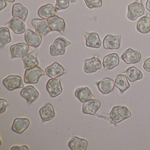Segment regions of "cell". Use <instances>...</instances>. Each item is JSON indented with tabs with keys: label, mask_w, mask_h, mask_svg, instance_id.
<instances>
[{
	"label": "cell",
	"mask_w": 150,
	"mask_h": 150,
	"mask_svg": "<svg viewBox=\"0 0 150 150\" xmlns=\"http://www.w3.org/2000/svg\"><path fill=\"white\" fill-rule=\"evenodd\" d=\"M57 9L56 8L50 4L42 6L38 11V16L42 19L48 20L50 17L57 15Z\"/></svg>",
	"instance_id": "obj_26"
},
{
	"label": "cell",
	"mask_w": 150,
	"mask_h": 150,
	"mask_svg": "<svg viewBox=\"0 0 150 150\" xmlns=\"http://www.w3.org/2000/svg\"><path fill=\"white\" fill-rule=\"evenodd\" d=\"M46 74L52 79H55L62 76L66 73L64 68L58 62H54L51 65L45 69Z\"/></svg>",
	"instance_id": "obj_16"
},
{
	"label": "cell",
	"mask_w": 150,
	"mask_h": 150,
	"mask_svg": "<svg viewBox=\"0 0 150 150\" xmlns=\"http://www.w3.org/2000/svg\"><path fill=\"white\" fill-rule=\"evenodd\" d=\"M122 35L114 36L108 35L103 40V47L106 50H118L121 45Z\"/></svg>",
	"instance_id": "obj_9"
},
{
	"label": "cell",
	"mask_w": 150,
	"mask_h": 150,
	"mask_svg": "<svg viewBox=\"0 0 150 150\" xmlns=\"http://www.w3.org/2000/svg\"><path fill=\"white\" fill-rule=\"evenodd\" d=\"M31 24L35 28L36 32L42 36L46 35L52 31L48 21L45 19H33Z\"/></svg>",
	"instance_id": "obj_7"
},
{
	"label": "cell",
	"mask_w": 150,
	"mask_h": 150,
	"mask_svg": "<svg viewBox=\"0 0 150 150\" xmlns=\"http://www.w3.org/2000/svg\"><path fill=\"white\" fill-rule=\"evenodd\" d=\"M30 125V121L27 117H17L14 120L12 129L13 131L21 134Z\"/></svg>",
	"instance_id": "obj_18"
},
{
	"label": "cell",
	"mask_w": 150,
	"mask_h": 150,
	"mask_svg": "<svg viewBox=\"0 0 150 150\" xmlns=\"http://www.w3.org/2000/svg\"><path fill=\"white\" fill-rule=\"evenodd\" d=\"M28 13V9L21 4L16 3L13 6L12 15L13 17L20 18L25 22Z\"/></svg>",
	"instance_id": "obj_27"
},
{
	"label": "cell",
	"mask_w": 150,
	"mask_h": 150,
	"mask_svg": "<svg viewBox=\"0 0 150 150\" xmlns=\"http://www.w3.org/2000/svg\"><path fill=\"white\" fill-rule=\"evenodd\" d=\"M70 5V0H57L55 8L58 10L66 9Z\"/></svg>",
	"instance_id": "obj_33"
},
{
	"label": "cell",
	"mask_w": 150,
	"mask_h": 150,
	"mask_svg": "<svg viewBox=\"0 0 150 150\" xmlns=\"http://www.w3.org/2000/svg\"><path fill=\"white\" fill-rule=\"evenodd\" d=\"M137 30L143 34H147L150 32V14L143 16L139 19L137 23Z\"/></svg>",
	"instance_id": "obj_28"
},
{
	"label": "cell",
	"mask_w": 150,
	"mask_h": 150,
	"mask_svg": "<svg viewBox=\"0 0 150 150\" xmlns=\"http://www.w3.org/2000/svg\"><path fill=\"white\" fill-rule=\"evenodd\" d=\"M96 84L98 89L103 94H108L112 92L115 87L114 80L108 77L104 78Z\"/></svg>",
	"instance_id": "obj_22"
},
{
	"label": "cell",
	"mask_w": 150,
	"mask_h": 150,
	"mask_svg": "<svg viewBox=\"0 0 150 150\" xmlns=\"http://www.w3.org/2000/svg\"><path fill=\"white\" fill-rule=\"evenodd\" d=\"M143 68L147 72H150V57L147 59L144 62Z\"/></svg>",
	"instance_id": "obj_35"
},
{
	"label": "cell",
	"mask_w": 150,
	"mask_h": 150,
	"mask_svg": "<svg viewBox=\"0 0 150 150\" xmlns=\"http://www.w3.org/2000/svg\"><path fill=\"white\" fill-rule=\"evenodd\" d=\"M52 31H57L61 34L64 33L66 23L63 18L54 16L47 20Z\"/></svg>",
	"instance_id": "obj_10"
},
{
	"label": "cell",
	"mask_w": 150,
	"mask_h": 150,
	"mask_svg": "<svg viewBox=\"0 0 150 150\" xmlns=\"http://www.w3.org/2000/svg\"><path fill=\"white\" fill-rule=\"evenodd\" d=\"M12 41L10 30L7 27L0 28V48L2 49Z\"/></svg>",
	"instance_id": "obj_31"
},
{
	"label": "cell",
	"mask_w": 150,
	"mask_h": 150,
	"mask_svg": "<svg viewBox=\"0 0 150 150\" xmlns=\"http://www.w3.org/2000/svg\"><path fill=\"white\" fill-rule=\"evenodd\" d=\"M24 38L29 45L35 48L40 46L42 40V36L30 29H28L25 31Z\"/></svg>",
	"instance_id": "obj_14"
},
{
	"label": "cell",
	"mask_w": 150,
	"mask_h": 150,
	"mask_svg": "<svg viewBox=\"0 0 150 150\" xmlns=\"http://www.w3.org/2000/svg\"><path fill=\"white\" fill-rule=\"evenodd\" d=\"M45 72L39 66H36L25 71L24 81L27 84H36Z\"/></svg>",
	"instance_id": "obj_4"
},
{
	"label": "cell",
	"mask_w": 150,
	"mask_h": 150,
	"mask_svg": "<svg viewBox=\"0 0 150 150\" xmlns=\"http://www.w3.org/2000/svg\"><path fill=\"white\" fill-rule=\"evenodd\" d=\"M11 150H29L30 148L28 146L22 145L21 146H19L15 145L12 146L11 148Z\"/></svg>",
	"instance_id": "obj_36"
},
{
	"label": "cell",
	"mask_w": 150,
	"mask_h": 150,
	"mask_svg": "<svg viewBox=\"0 0 150 150\" xmlns=\"http://www.w3.org/2000/svg\"><path fill=\"white\" fill-rule=\"evenodd\" d=\"M29 50V45L25 43L13 45L10 48L11 57L13 59L23 58L28 53Z\"/></svg>",
	"instance_id": "obj_8"
},
{
	"label": "cell",
	"mask_w": 150,
	"mask_h": 150,
	"mask_svg": "<svg viewBox=\"0 0 150 150\" xmlns=\"http://www.w3.org/2000/svg\"><path fill=\"white\" fill-rule=\"evenodd\" d=\"M100 102L96 99L89 100L83 103L82 111L85 114L94 115L101 107Z\"/></svg>",
	"instance_id": "obj_21"
},
{
	"label": "cell",
	"mask_w": 150,
	"mask_h": 150,
	"mask_svg": "<svg viewBox=\"0 0 150 150\" xmlns=\"http://www.w3.org/2000/svg\"><path fill=\"white\" fill-rule=\"evenodd\" d=\"M46 88L50 96L52 98L58 96L63 90L61 79L57 78L50 79L46 84Z\"/></svg>",
	"instance_id": "obj_6"
},
{
	"label": "cell",
	"mask_w": 150,
	"mask_h": 150,
	"mask_svg": "<svg viewBox=\"0 0 150 150\" xmlns=\"http://www.w3.org/2000/svg\"><path fill=\"white\" fill-rule=\"evenodd\" d=\"M8 106V102L6 99H0V114L4 113Z\"/></svg>",
	"instance_id": "obj_34"
},
{
	"label": "cell",
	"mask_w": 150,
	"mask_h": 150,
	"mask_svg": "<svg viewBox=\"0 0 150 150\" xmlns=\"http://www.w3.org/2000/svg\"><path fill=\"white\" fill-rule=\"evenodd\" d=\"M74 95L77 99L82 103L96 99V97L93 95L91 90L88 87H80L76 88Z\"/></svg>",
	"instance_id": "obj_23"
},
{
	"label": "cell",
	"mask_w": 150,
	"mask_h": 150,
	"mask_svg": "<svg viewBox=\"0 0 150 150\" xmlns=\"http://www.w3.org/2000/svg\"><path fill=\"white\" fill-rule=\"evenodd\" d=\"M3 84L9 91L23 88L24 87L22 78L19 75H9L3 80Z\"/></svg>",
	"instance_id": "obj_5"
},
{
	"label": "cell",
	"mask_w": 150,
	"mask_h": 150,
	"mask_svg": "<svg viewBox=\"0 0 150 150\" xmlns=\"http://www.w3.org/2000/svg\"><path fill=\"white\" fill-rule=\"evenodd\" d=\"M144 13V7L142 3V0H137V1L129 4L127 7L126 17L131 21H134L138 17L143 15Z\"/></svg>",
	"instance_id": "obj_1"
},
{
	"label": "cell",
	"mask_w": 150,
	"mask_h": 150,
	"mask_svg": "<svg viewBox=\"0 0 150 150\" xmlns=\"http://www.w3.org/2000/svg\"><path fill=\"white\" fill-rule=\"evenodd\" d=\"M21 95L27 100L29 104H31L38 99L39 93L33 86H28L22 89Z\"/></svg>",
	"instance_id": "obj_12"
},
{
	"label": "cell",
	"mask_w": 150,
	"mask_h": 150,
	"mask_svg": "<svg viewBox=\"0 0 150 150\" xmlns=\"http://www.w3.org/2000/svg\"><path fill=\"white\" fill-rule=\"evenodd\" d=\"M37 54V51H35L30 53H28L22 58V60L25 69L27 70L33 68L37 66L39 64Z\"/></svg>",
	"instance_id": "obj_24"
},
{
	"label": "cell",
	"mask_w": 150,
	"mask_h": 150,
	"mask_svg": "<svg viewBox=\"0 0 150 150\" xmlns=\"http://www.w3.org/2000/svg\"><path fill=\"white\" fill-rule=\"evenodd\" d=\"M119 57L116 53H112L104 57L103 60V65L106 70H111L119 64Z\"/></svg>",
	"instance_id": "obj_19"
},
{
	"label": "cell",
	"mask_w": 150,
	"mask_h": 150,
	"mask_svg": "<svg viewBox=\"0 0 150 150\" xmlns=\"http://www.w3.org/2000/svg\"><path fill=\"white\" fill-rule=\"evenodd\" d=\"M146 9L150 13V0H147L146 3Z\"/></svg>",
	"instance_id": "obj_38"
},
{
	"label": "cell",
	"mask_w": 150,
	"mask_h": 150,
	"mask_svg": "<svg viewBox=\"0 0 150 150\" xmlns=\"http://www.w3.org/2000/svg\"><path fill=\"white\" fill-rule=\"evenodd\" d=\"M141 54L140 52L129 48L124 52L122 55V59L126 64H135L141 60Z\"/></svg>",
	"instance_id": "obj_13"
},
{
	"label": "cell",
	"mask_w": 150,
	"mask_h": 150,
	"mask_svg": "<svg viewBox=\"0 0 150 150\" xmlns=\"http://www.w3.org/2000/svg\"><path fill=\"white\" fill-rule=\"evenodd\" d=\"M86 38V45L90 48L99 49L102 45V41L99 35L96 32H83Z\"/></svg>",
	"instance_id": "obj_15"
},
{
	"label": "cell",
	"mask_w": 150,
	"mask_h": 150,
	"mask_svg": "<svg viewBox=\"0 0 150 150\" xmlns=\"http://www.w3.org/2000/svg\"><path fill=\"white\" fill-rule=\"evenodd\" d=\"M71 44V42L63 37L57 38L50 47V53L52 56L64 55L67 46Z\"/></svg>",
	"instance_id": "obj_3"
},
{
	"label": "cell",
	"mask_w": 150,
	"mask_h": 150,
	"mask_svg": "<svg viewBox=\"0 0 150 150\" xmlns=\"http://www.w3.org/2000/svg\"><path fill=\"white\" fill-rule=\"evenodd\" d=\"M124 73L125 74L127 79L131 82H135L142 79L143 78V73L134 66L128 68Z\"/></svg>",
	"instance_id": "obj_30"
},
{
	"label": "cell",
	"mask_w": 150,
	"mask_h": 150,
	"mask_svg": "<svg viewBox=\"0 0 150 150\" xmlns=\"http://www.w3.org/2000/svg\"><path fill=\"white\" fill-rule=\"evenodd\" d=\"M6 25L16 35L23 34L26 31V24L20 18L13 17L7 23Z\"/></svg>",
	"instance_id": "obj_17"
},
{
	"label": "cell",
	"mask_w": 150,
	"mask_h": 150,
	"mask_svg": "<svg viewBox=\"0 0 150 150\" xmlns=\"http://www.w3.org/2000/svg\"><path fill=\"white\" fill-rule=\"evenodd\" d=\"M39 114L43 122L52 120L56 115L54 107L50 103L42 106L39 110Z\"/></svg>",
	"instance_id": "obj_20"
},
{
	"label": "cell",
	"mask_w": 150,
	"mask_h": 150,
	"mask_svg": "<svg viewBox=\"0 0 150 150\" xmlns=\"http://www.w3.org/2000/svg\"><path fill=\"white\" fill-rule=\"evenodd\" d=\"M102 64L98 56H94L92 58L86 59L84 64V71L87 74L96 72L97 70L100 69Z\"/></svg>",
	"instance_id": "obj_11"
},
{
	"label": "cell",
	"mask_w": 150,
	"mask_h": 150,
	"mask_svg": "<svg viewBox=\"0 0 150 150\" xmlns=\"http://www.w3.org/2000/svg\"><path fill=\"white\" fill-rule=\"evenodd\" d=\"M115 86L119 89L122 93L129 89L130 84L128 82L126 75L122 74H117L115 79Z\"/></svg>",
	"instance_id": "obj_29"
},
{
	"label": "cell",
	"mask_w": 150,
	"mask_h": 150,
	"mask_svg": "<svg viewBox=\"0 0 150 150\" xmlns=\"http://www.w3.org/2000/svg\"><path fill=\"white\" fill-rule=\"evenodd\" d=\"M6 1L8 2H9V3H13L16 0H5Z\"/></svg>",
	"instance_id": "obj_39"
},
{
	"label": "cell",
	"mask_w": 150,
	"mask_h": 150,
	"mask_svg": "<svg viewBox=\"0 0 150 150\" xmlns=\"http://www.w3.org/2000/svg\"><path fill=\"white\" fill-rule=\"evenodd\" d=\"M84 1L90 9L100 7L102 6V0H84Z\"/></svg>",
	"instance_id": "obj_32"
},
{
	"label": "cell",
	"mask_w": 150,
	"mask_h": 150,
	"mask_svg": "<svg viewBox=\"0 0 150 150\" xmlns=\"http://www.w3.org/2000/svg\"><path fill=\"white\" fill-rule=\"evenodd\" d=\"M88 145V143L87 140L77 136L73 137L68 143V146L72 150H86Z\"/></svg>",
	"instance_id": "obj_25"
},
{
	"label": "cell",
	"mask_w": 150,
	"mask_h": 150,
	"mask_svg": "<svg viewBox=\"0 0 150 150\" xmlns=\"http://www.w3.org/2000/svg\"><path fill=\"white\" fill-rule=\"evenodd\" d=\"M131 115L130 110L125 106H117L112 108L109 114V117L116 123H119Z\"/></svg>",
	"instance_id": "obj_2"
},
{
	"label": "cell",
	"mask_w": 150,
	"mask_h": 150,
	"mask_svg": "<svg viewBox=\"0 0 150 150\" xmlns=\"http://www.w3.org/2000/svg\"><path fill=\"white\" fill-rule=\"evenodd\" d=\"M5 0H0V11L5 8L6 7L7 4Z\"/></svg>",
	"instance_id": "obj_37"
}]
</instances>
